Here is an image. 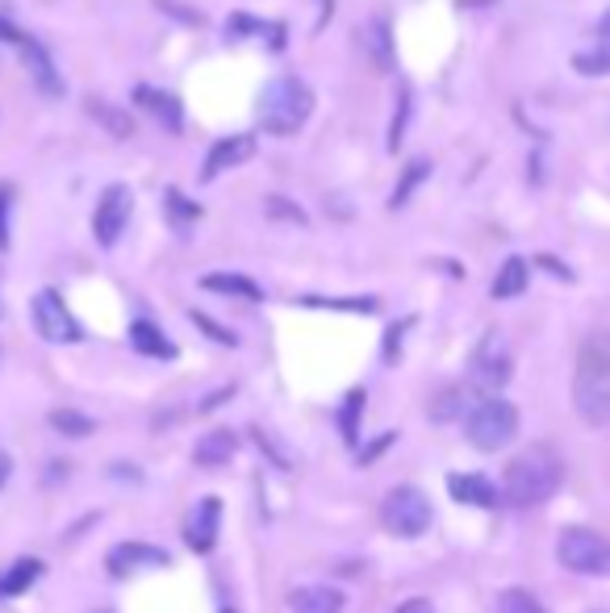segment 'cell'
<instances>
[{"label":"cell","mask_w":610,"mask_h":613,"mask_svg":"<svg viewBox=\"0 0 610 613\" xmlns=\"http://www.w3.org/2000/svg\"><path fill=\"white\" fill-rule=\"evenodd\" d=\"M13 201H18V188L0 184V251L13 246Z\"/></svg>","instance_id":"f546056e"},{"label":"cell","mask_w":610,"mask_h":613,"mask_svg":"<svg viewBox=\"0 0 610 613\" xmlns=\"http://www.w3.org/2000/svg\"><path fill=\"white\" fill-rule=\"evenodd\" d=\"M410 330V317L401 321V326H389V335H385V363H393L398 359V351H401V335Z\"/></svg>","instance_id":"8d00e7d4"},{"label":"cell","mask_w":610,"mask_h":613,"mask_svg":"<svg viewBox=\"0 0 610 613\" xmlns=\"http://www.w3.org/2000/svg\"><path fill=\"white\" fill-rule=\"evenodd\" d=\"M105 568H109V577L130 580L138 572L168 568V551L151 547V542H117V547H109V556H105Z\"/></svg>","instance_id":"30bf717a"},{"label":"cell","mask_w":610,"mask_h":613,"mask_svg":"<svg viewBox=\"0 0 610 613\" xmlns=\"http://www.w3.org/2000/svg\"><path fill=\"white\" fill-rule=\"evenodd\" d=\"M30 314H34V330H39L46 342H55V347L84 338L80 321L72 317V309L63 305V297H59L55 288H42L39 297H34V305H30Z\"/></svg>","instance_id":"ba28073f"},{"label":"cell","mask_w":610,"mask_h":613,"mask_svg":"<svg viewBox=\"0 0 610 613\" xmlns=\"http://www.w3.org/2000/svg\"><path fill=\"white\" fill-rule=\"evenodd\" d=\"M21 59H25V72H30V80L39 84L42 96H63V75H59L55 59H51V51L42 46L39 38H21Z\"/></svg>","instance_id":"4fadbf2b"},{"label":"cell","mask_w":610,"mask_h":613,"mask_svg":"<svg viewBox=\"0 0 610 613\" xmlns=\"http://www.w3.org/2000/svg\"><path fill=\"white\" fill-rule=\"evenodd\" d=\"M572 409L590 426H610V335L586 338L572 376Z\"/></svg>","instance_id":"7a4b0ae2"},{"label":"cell","mask_w":610,"mask_h":613,"mask_svg":"<svg viewBox=\"0 0 610 613\" xmlns=\"http://www.w3.org/2000/svg\"><path fill=\"white\" fill-rule=\"evenodd\" d=\"M364 46H368V59L377 72H393V34H389V18H372L368 30H364Z\"/></svg>","instance_id":"44dd1931"},{"label":"cell","mask_w":610,"mask_h":613,"mask_svg":"<svg viewBox=\"0 0 610 613\" xmlns=\"http://www.w3.org/2000/svg\"><path fill=\"white\" fill-rule=\"evenodd\" d=\"M155 9H159V13H168V18H176V21H185V25H206V13L185 9L180 0H155Z\"/></svg>","instance_id":"d590c367"},{"label":"cell","mask_w":610,"mask_h":613,"mask_svg":"<svg viewBox=\"0 0 610 613\" xmlns=\"http://www.w3.org/2000/svg\"><path fill=\"white\" fill-rule=\"evenodd\" d=\"M410 113H414V96H410V88L401 84L398 109H393V121H389V150H393V155H398V147L406 142V130H410Z\"/></svg>","instance_id":"f1b7e54d"},{"label":"cell","mask_w":610,"mask_h":613,"mask_svg":"<svg viewBox=\"0 0 610 613\" xmlns=\"http://www.w3.org/2000/svg\"><path fill=\"white\" fill-rule=\"evenodd\" d=\"M347 596L335 584H297L288 593V610L293 613H344Z\"/></svg>","instance_id":"2e32d148"},{"label":"cell","mask_w":610,"mask_h":613,"mask_svg":"<svg viewBox=\"0 0 610 613\" xmlns=\"http://www.w3.org/2000/svg\"><path fill=\"white\" fill-rule=\"evenodd\" d=\"M427 176H431V159H414V163H406V171H401L393 192H389V209H406L410 197L427 184Z\"/></svg>","instance_id":"603a6c76"},{"label":"cell","mask_w":610,"mask_h":613,"mask_svg":"<svg viewBox=\"0 0 610 613\" xmlns=\"http://www.w3.org/2000/svg\"><path fill=\"white\" fill-rule=\"evenodd\" d=\"M598 38H610V9L598 18Z\"/></svg>","instance_id":"ee69618b"},{"label":"cell","mask_w":610,"mask_h":613,"mask_svg":"<svg viewBox=\"0 0 610 613\" xmlns=\"http://www.w3.org/2000/svg\"><path fill=\"white\" fill-rule=\"evenodd\" d=\"M464 413H469V409H464V389H448L435 405H431V418H435V422H452V418H464Z\"/></svg>","instance_id":"836d02e7"},{"label":"cell","mask_w":610,"mask_h":613,"mask_svg":"<svg viewBox=\"0 0 610 613\" xmlns=\"http://www.w3.org/2000/svg\"><path fill=\"white\" fill-rule=\"evenodd\" d=\"M598 613H607V610H598Z\"/></svg>","instance_id":"bcb514c9"},{"label":"cell","mask_w":610,"mask_h":613,"mask_svg":"<svg viewBox=\"0 0 610 613\" xmlns=\"http://www.w3.org/2000/svg\"><path fill=\"white\" fill-rule=\"evenodd\" d=\"M134 101L143 105V109L151 113L155 121L164 126L168 134H180L185 130V109H180V101L172 93H164V88H151V84H138L134 88Z\"/></svg>","instance_id":"9a60e30c"},{"label":"cell","mask_w":610,"mask_h":613,"mask_svg":"<svg viewBox=\"0 0 610 613\" xmlns=\"http://www.w3.org/2000/svg\"><path fill=\"white\" fill-rule=\"evenodd\" d=\"M572 72L581 75H610V38H602L593 51H577L572 55Z\"/></svg>","instance_id":"83f0119b"},{"label":"cell","mask_w":610,"mask_h":613,"mask_svg":"<svg viewBox=\"0 0 610 613\" xmlns=\"http://www.w3.org/2000/svg\"><path fill=\"white\" fill-rule=\"evenodd\" d=\"M201 288H206V293H218V297L264 300V288L251 276H243V272H210V276H201Z\"/></svg>","instance_id":"d6986e66"},{"label":"cell","mask_w":610,"mask_h":613,"mask_svg":"<svg viewBox=\"0 0 610 613\" xmlns=\"http://www.w3.org/2000/svg\"><path fill=\"white\" fill-rule=\"evenodd\" d=\"M314 113V88L302 75H276L267 80V88L260 93V126L276 138L297 134Z\"/></svg>","instance_id":"3957f363"},{"label":"cell","mask_w":610,"mask_h":613,"mask_svg":"<svg viewBox=\"0 0 610 613\" xmlns=\"http://www.w3.org/2000/svg\"><path fill=\"white\" fill-rule=\"evenodd\" d=\"M88 117H93L101 130L109 134V138H117V142H126V138H134V117L122 105H109V101H88Z\"/></svg>","instance_id":"7402d4cb"},{"label":"cell","mask_w":610,"mask_h":613,"mask_svg":"<svg viewBox=\"0 0 610 613\" xmlns=\"http://www.w3.org/2000/svg\"><path fill=\"white\" fill-rule=\"evenodd\" d=\"M515 372V355L506 347V338L497 335H485L477 342V351H473V363H469V380H473V389L477 392H497L506 389V380Z\"/></svg>","instance_id":"52a82bcc"},{"label":"cell","mask_w":610,"mask_h":613,"mask_svg":"<svg viewBox=\"0 0 610 613\" xmlns=\"http://www.w3.org/2000/svg\"><path fill=\"white\" fill-rule=\"evenodd\" d=\"M39 577H42L39 559H18V563H13V568L0 577V596H21Z\"/></svg>","instance_id":"d4e9b609"},{"label":"cell","mask_w":610,"mask_h":613,"mask_svg":"<svg viewBox=\"0 0 610 613\" xmlns=\"http://www.w3.org/2000/svg\"><path fill=\"white\" fill-rule=\"evenodd\" d=\"M9 476H13V455H9V451H0V488L9 484Z\"/></svg>","instance_id":"7bdbcfd3"},{"label":"cell","mask_w":610,"mask_h":613,"mask_svg":"<svg viewBox=\"0 0 610 613\" xmlns=\"http://www.w3.org/2000/svg\"><path fill=\"white\" fill-rule=\"evenodd\" d=\"M164 209H168V218L176 222V230H189L192 222H201V204H192L180 188L164 192Z\"/></svg>","instance_id":"4316f807"},{"label":"cell","mask_w":610,"mask_h":613,"mask_svg":"<svg viewBox=\"0 0 610 613\" xmlns=\"http://www.w3.org/2000/svg\"><path fill=\"white\" fill-rule=\"evenodd\" d=\"M389 443H393V434H381V438H377L372 446H364V451H360V464H372V459H377V455H381Z\"/></svg>","instance_id":"60d3db41"},{"label":"cell","mask_w":610,"mask_h":613,"mask_svg":"<svg viewBox=\"0 0 610 613\" xmlns=\"http://www.w3.org/2000/svg\"><path fill=\"white\" fill-rule=\"evenodd\" d=\"M556 559L577 577H610V539L586 526H569L556 539Z\"/></svg>","instance_id":"8992f818"},{"label":"cell","mask_w":610,"mask_h":613,"mask_svg":"<svg viewBox=\"0 0 610 613\" xmlns=\"http://www.w3.org/2000/svg\"><path fill=\"white\" fill-rule=\"evenodd\" d=\"M218 530H222V501L218 497L197 501L189 526H185V542H189L197 556H210L213 547H218Z\"/></svg>","instance_id":"7c38bea8"},{"label":"cell","mask_w":610,"mask_h":613,"mask_svg":"<svg viewBox=\"0 0 610 613\" xmlns=\"http://www.w3.org/2000/svg\"><path fill=\"white\" fill-rule=\"evenodd\" d=\"M222 613H234V610H222Z\"/></svg>","instance_id":"f6af8a7d"},{"label":"cell","mask_w":610,"mask_h":613,"mask_svg":"<svg viewBox=\"0 0 610 613\" xmlns=\"http://www.w3.org/2000/svg\"><path fill=\"white\" fill-rule=\"evenodd\" d=\"M264 213L272 218V222L305 225V209H302V204H293L288 197H267V201H264Z\"/></svg>","instance_id":"4dcf8cb0"},{"label":"cell","mask_w":610,"mask_h":613,"mask_svg":"<svg viewBox=\"0 0 610 613\" xmlns=\"http://www.w3.org/2000/svg\"><path fill=\"white\" fill-rule=\"evenodd\" d=\"M251 155H255V138H251V134H230V138H218V142L210 147V155H206L201 180L210 184V180H218L222 171H234L239 163H248Z\"/></svg>","instance_id":"8fae6325"},{"label":"cell","mask_w":610,"mask_h":613,"mask_svg":"<svg viewBox=\"0 0 610 613\" xmlns=\"http://www.w3.org/2000/svg\"><path fill=\"white\" fill-rule=\"evenodd\" d=\"M234 446L239 438L230 434V430H210V434H201L197 446H192V464L197 467H227L234 459Z\"/></svg>","instance_id":"e0dca14e"},{"label":"cell","mask_w":610,"mask_h":613,"mask_svg":"<svg viewBox=\"0 0 610 613\" xmlns=\"http://www.w3.org/2000/svg\"><path fill=\"white\" fill-rule=\"evenodd\" d=\"M381 521L389 535H398V539H419L431 530V521H435V509H431V497L414 488V484H398V488H389V497L381 501Z\"/></svg>","instance_id":"5b68a950"},{"label":"cell","mask_w":610,"mask_h":613,"mask_svg":"<svg viewBox=\"0 0 610 613\" xmlns=\"http://www.w3.org/2000/svg\"><path fill=\"white\" fill-rule=\"evenodd\" d=\"M565 480V464L553 446H527L518 451L515 459L506 464L502 476V501L515 505V509H535V505L553 501L556 488Z\"/></svg>","instance_id":"6da1fadb"},{"label":"cell","mask_w":610,"mask_h":613,"mask_svg":"<svg viewBox=\"0 0 610 613\" xmlns=\"http://www.w3.org/2000/svg\"><path fill=\"white\" fill-rule=\"evenodd\" d=\"M497 610L502 613H548L527 589H506V593L497 596Z\"/></svg>","instance_id":"1f68e13d"},{"label":"cell","mask_w":610,"mask_h":613,"mask_svg":"<svg viewBox=\"0 0 610 613\" xmlns=\"http://www.w3.org/2000/svg\"><path fill=\"white\" fill-rule=\"evenodd\" d=\"M527 279H532V263L523 260V255H511V260L497 267V276H494V300H515L527 293Z\"/></svg>","instance_id":"ffe728a7"},{"label":"cell","mask_w":610,"mask_h":613,"mask_svg":"<svg viewBox=\"0 0 610 613\" xmlns=\"http://www.w3.org/2000/svg\"><path fill=\"white\" fill-rule=\"evenodd\" d=\"M302 305H314V309H347V314H377V297H356V300L305 297Z\"/></svg>","instance_id":"d6a6232c"},{"label":"cell","mask_w":610,"mask_h":613,"mask_svg":"<svg viewBox=\"0 0 610 613\" xmlns=\"http://www.w3.org/2000/svg\"><path fill=\"white\" fill-rule=\"evenodd\" d=\"M393 613H435V605H431L427 596H410V601H401Z\"/></svg>","instance_id":"ab89813d"},{"label":"cell","mask_w":610,"mask_h":613,"mask_svg":"<svg viewBox=\"0 0 610 613\" xmlns=\"http://www.w3.org/2000/svg\"><path fill=\"white\" fill-rule=\"evenodd\" d=\"M51 430L63 434V438H88L96 430V422L80 409H51Z\"/></svg>","instance_id":"484cf974"},{"label":"cell","mask_w":610,"mask_h":613,"mask_svg":"<svg viewBox=\"0 0 610 613\" xmlns=\"http://www.w3.org/2000/svg\"><path fill=\"white\" fill-rule=\"evenodd\" d=\"M535 263H539V267H548V272H553L556 279H565V284H569V279H572L569 267H565V263H560V260H553V255H539V260H535Z\"/></svg>","instance_id":"f35d334b"},{"label":"cell","mask_w":610,"mask_h":613,"mask_svg":"<svg viewBox=\"0 0 610 613\" xmlns=\"http://www.w3.org/2000/svg\"><path fill=\"white\" fill-rule=\"evenodd\" d=\"M130 347L138 355H147V359H176V342L147 317L130 321Z\"/></svg>","instance_id":"ac0fdd59"},{"label":"cell","mask_w":610,"mask_h":613,"mask_svg":"<svg viewBox=\"0 0 610 613\" xmlns=\"http://www.w3.org/2000/svg\"><path fill=\"white\" fill-rule=\"evenodd\" d=\"M364 405H368V392H364V389H351L344 397V405H339V434H344L347 446H356V438H360Z\"/></svg>","instance_id":"cb8c5ba5"},{"label":"cell","mask_w":610,"mask_h":613,"mask_svg":"<svg viewBox=\"0 0 610 613\" xmlns=\"http://www.w3.org/2000/svg\"><path fill=\"white\" fill-rule=\"evenodd\" d=\"M518 434V409L502 397H485L464 413V438L477 451H502Z\"/></svg>","instance_id":"277c9868"},{"label":"cell","mask_w":610,"mask_h":613,"mask_svg":"<svg viewBox=\"0 0 610 613\" xmlns=\"http://www.w3.org/2000/svg\"><path fill=\"white\" fill-rule=\"evenodd\" d=\"M189 321L197 326V330H206L213 342H222V347H239V335H234V330H227V326H218L213 317H206V314H197V309H192Z\"/></svg>","instance_id":"e575fe53"},{"label":"cell","mask_w":610,"mask_h":613,"mask_svg":"<svg viewBox=\"0 0 610 613\" xmlns=\"http://www.w3.org/2000/svg\"><path fill=\"white\" fill-rule=\"evenodd\" d=\"M109 476H114V480H130V484L143 480V472H138V467H126V464H114L109 467Z\"/></svg>","instance_id":"b9f144b4"},{"label":"cell","mask_w":610,"mask_h":613,"mask_svg":"<svg viewBox=\"0 0 610 613\" xmlns=\"http://www.w3.org/2000/svg\"><path fill=\"white\" fill-rule=\"evenodd\" d=\"M227 34H264V21H251V18H230V21H227Z\"/></svg>","instance_id":"74e56055"},{"label":"cell","mask_w":610,"mask_h":613,"mask_svg":"<svg viewBox=\"0 0 610 613\" xmlns=\"http://www.w3.org/2000/svg\"><path fill=\"white\" fill-rule=\"evenodd\" d=\"M130 209H134V197L126 184H109L101 192V201H96V213H93V239L105 246V251H114L117 239H122V230L130 222Z\"/></svg>","instance_id":"9c48e42d"},{"label":"cell","mask_w":610,"mask_h":613,"mask_svg":"<svg viewBox=\"0 0 610 613\" xmlns=\"http://www.w3.org/2000/svg\"><path fill=\"white\" fill-rule=\"evenodd\" d=\"M448 493L460 505H477V509H494L502 501V488L481 472H452L448 476Z\"/></svg>","instance_id":"5bb4252c"}]
</instances>
